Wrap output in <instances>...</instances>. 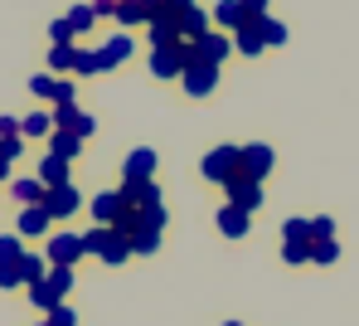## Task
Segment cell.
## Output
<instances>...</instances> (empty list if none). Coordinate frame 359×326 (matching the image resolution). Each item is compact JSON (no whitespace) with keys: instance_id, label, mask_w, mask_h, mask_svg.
I'll list each match as a JSON object with an SVG mask.
<instances>
[{"instance_id":"6da1fadb","label":"cell","mask_w":359,"mask_h":326,"mask_svg":"<svg viewBox=\"0 0 359 326\" xmlns=\"http://www.w3.org/2000/svg\"><path fill=\"white\" fill-rule=\"evenodd\" d=\"M272 166H277V156H272V146H262V141H252V146H238V176L243 181H267L272 176Z\"/></svg>"},{"instance_id":"7a4b0ae2","label":"cell","mask_w":359,"mask_h":326,"mask_svg":"<svg viewBox=\"0 0 359 326\" xmlns=\"http://www.w3.org/2000/svg\"><path fill=\"white\" fill-rule=\"evenodd\" d=\"M199 171H204V181H214V185H229V181L238 176V146H214V151L199 161Z\"/></svg>"},{"instance_id":"3957f363","label":"cell","mask_w":359,"mask_h":326,"mask_svg":"<svg viewBox=\"0 0 359 326\" xmlns=\"http://www.w3.org/2000/svg\"><path fill=\"white\" fill-rule=\"evenodd\" d=\"M88 254V244H83V234H54L49 239V249H44V259L49 268H73V263Z\"/></svg>"},{"instance_id":"277c9868","label":"cell","mask_w":359,"mask_h":326,"mask_svg":"<svg viewBox=\"0 0 359 326\" xmlns=\"http://www.w3.org/2000/svg\"><path fill=\"white\" fill-rule=\"evenodd\" d=\"M180 83H184V93H189V98H209V93L219 88V68H214V64H199V59H194V64L180 73Z\"/></svg>"},{"instance_id":"5b68a950","label":"cell","mask_w":359,"mask_h":326,"mask_svg":"<svg viewBox=\"0 0 359 326\" xmlns=\"http://www.w3.org/2000/svg\"><path fill=\"white\" fill-rule=\"evenodd\" d=\"M121 181H156V146H136L121 161Z\"/></svg>"},{"instance_id":"8992f818","label":"cell","mask_w":359,"mask_h":326,"mask_svg":"<svg viewBox=\"0 0 359 326\" xmlns=\"http://www.w3.org/2000/svg\"><path fill=\"white\" fill-rule=\"evenodd\" d=\"M44 209H49V219H68V214H78V209H83V195H78V185L44 190Z\"/></svg>"},{"instance_id":"52a82bcc","label":"cell","mask_w":359,"mask_h":326,"mask_svg":"<svg viewBox=\"0 0 359 326\" xmlns=\"http://www.w3.org/2000/svg\"><path fill=\"white\" fill-rule=\"evenodd\" d=\"M117 195L126 200V204H131L136 214H141V209L161 204V185H156V181H121V190H117Z\"/></svg>"},{"instance_id":"ba28073f","label":"cell","mask_w":359,"mask_h":326,"mask_svg":"<svg viewBox=\"0 0 359 326\" xmlns=\"http://www.w3.org/2000/svg\"><path fill=\"white\" fill-rule=\"evenodd\" d=\"M224 190H229V204H233V209H243V214H252V209L262 204V185H257V181H243V176H233Z\"/></svg>"},{"instance_id":"9c48e42d","label":"cell","mask_w":359,"mask_h":326,"mask_svg":"<svg viewBox=\"0 0 359 326\" xmlns=\"http://www.w3.org/2000/svg\"><path fill=\"white\" fill-rule=\"evenodd\" d=\"M252 20H257V15H248L243 0H219V5H214V25H219V34H224V30L238 34L243 25H252Z\"/></svg>"},{"instance_id":"30bf717a","label":"cell","mask_w":359,"mask_h":326,"mask_svg":"<svg viewBox=\"0 0 359 326\" xmlns=\"http://www.w3.org/2000/svg\"><path fill=\"white\" fill-rule=\"evenodd\" d=\"M93 127H97L93 112H78V103H63L59 112H54V131H78V136H88Z\"/></svg>"},{"instance_id":"8fae6325","label":"cell","mask_w":359,"mask_h":326,"mask_svg":"<svg viewBox=\"0 0 359 326\" xmlns=\"http://www.w3.org/2000/svg\"><path fill=\"white\" fill-rule=\"evenodd\" d=\"M39 185H44V190L73 185V166H68L63 156H44V161H39Z\"/></svg>"},{"instance_id":"7c38bea8","label":"cell","mask_w":359,"mask_h":326,"mask_svg":"<svg viewBox=\"0 0 359 326\" xmlns=\"http://www.w3.org/2000/svg\"><path fill=\"white\" fill-rule=\"evenodd\" d=\"M151 73L156 78H180L184 73V44H175V49H151Z\"/></svg>"},{"instance_id":"4fadbf2b","label":"cell","mask_w":359,"mask_h":326,"mask_svg":"<svg viewBox=\"0 0 359 326\" xmlns=\"http://www.w3.org/2000/svg\"><path fill=\"white\" fill-rule=\"evenodd\" d=\"M15 234H20V239H44V234H49V209H44V204H29V209H20V224H15Z\"/></svg>"},{"instance_id":"5bb4252c","label":"cell","mask_w":359,"mask_h":326,"mask_svg":"<svg viewBox=\"0 0 359 326\" xmlns=\"http://www.w3.org/2000/svg\"><path fill=\"white\" fill-rule=\"evenodd\" d=\"M126 59H131V34H126V30H117V34L97 49V64H102V73H107V68L126 64Z\"/></svg>"},{"instance_id":"9a60e30c","label":"cell","mask_w":359,"mask_h":326,"mask_svg":"<svg viewBox=\"0 0 359 326\" xmlns=\"http://www.w3.org/2000/svg\"><path fill=\"white\" fill-rule=\"evenodd\" d=\"M209 20H214V15H204L199 5H189V10L180 15V39H184V44H194V39H204V34H209Z\"/></svg>"},{"instance_id":"2e32d148","label":"cell","mask_w":359,"mask_h":326,"mask_svg":"<svg viewBox=\"0 0 359 326\" xmlns=\"http://www.w3.org/2000/svg\"><path fill=\"white\" fill-rule=\"evenodd\" d=\"M78 151H83V136H78V131H54V136H49V156H63L68 166L78 161Z\"/></svg>"},{"instance_id":"e0dca14e","label":"cell","mask_w":359,"mask_h":326,"mask_svg":"<svg viewBox=\"0 0 359 326\" xmlns=\"http://www.w3.org/2000/svg\"><path fill=\"white\" fill-rule=\"evenodd\" d=\"M10 195L29 209V204H44V185H39L34 176H20V181H10Z\"/></svg>"},{"instance_id":"ac0fdd59","label":"cell","mask_w":359,"mask_h":326,"mask_svg":"<svg viewBox=\"0 0 359 326\" xmlns=\"http://www.w3.org/2000/svg\"><path fill=\"white\" fill-rule=\"evenodd\" d=\"M219 234H224V239H243V234H248V214L233 209V204H224V209H219Z\"/></svg>"},{"instance_id":"d6986e66","label":"cell","mask_w":359,"mask_h":326,"mask_svg":"<svg viewBox=\"0 0 359 326\" xmlns=\"http://www.w3.org/2000/svg\"><path fill=\"white\" fill-rule=\"evenodd\" d=\"M20 278H25L29 287H39V282L49 278V259H44V254H29V249H25V259H20Z\"/></svg>"},{"instance_id":"ffe728a7","label":"cell","mask_w":359,"mask_h":326,"mask_svg":"<svg viewBox=\"0 0 359 326\" xmlns=\"http://www.w3.org/2000/svg\"><path fill=\"white\" fill-rule=\"evenodd\" d=\"M117 25H121V30H131V25H151V5H146V0H121Z\"/></svg>"},{"instance_id":"44dd1931","label":"cell","mask_w":359,"mask_h":326,"mask_svg":"<svg viewBox=\"0 0 359 326\" xmlns=\"http://www.w3.org/2000/svg\"><path fill=\"white\" fill-rule=\"evenodd\" d=\"M233 49H238V54H248V59L267 49V44H262V34H257V20H252V25H243L238 34H233Z\"/></svg>"},{"instance_id":"7402d4cb","label":"cell","mask_w":359,"mask_h":326,"mask_svg":"<svg viewBox=\"0 0 359 326\" xmlns=\"http://www.w3.org/2000/svg\"><path fill=\"white\" fill-rule=\"evenodd\" d=\"M20 136H54V112H29V117H20Z\"/></svg>"},{"instance_id":"603a6c76","label":"cell","mask_w":359,"mask_h":326,"mask_svg":"<svg viewBox=\"0 0 359 326\" xmlns=\"http://www.w3.org/2000/svg\"><path fill=\"white\" fill-rule=\"evenodd\" d=\"M257 34H262V44H287V25L282 20H272V15H257Z\"/></svg>"},{"instance_id":"cb8c5ba5","label":"cell","mask_w":359,"mask_h":326,"mask_svg":"<svg viewBox=\"0 0 359 326\" xmlns=\"http://www.w3.org/2000/svg\"><path fill=\"white\" fill-rule=\"evenodd\" d=\"M73 64H78V44H54L49 49V68L54 73H73Z\"/></svg>"},{"instance_id":"d4e9b609","label":"cell","mask_w":359,"mask_h":326,"mask_svg":"<svg viewBox=\"0 0 359 326\" xmlns=\"http://www.w3.org/2000/svg\"><path fill=\"white\" fill-rule=\"evenodd\" d=\"M25 259V239L20 234H0V268H15Z\"/></svg>"},{"instance_id":"484cf974","label":"cell","mask_w":359,"mask_h":326,"mask_svg":"<svg viewBox=\"0 0 359 326\" xmlns=\"http://www.w3.org/2000/svg\"><path fill=\"white\" fill-rule=\"evenodd\" d=\"M156 249H161V234H156V229H141V224H136V229H131V254H146V259H151Z\"/></svg>"},{"instance_id":"4316f807","label":"cell","mask_w":359,"mask_h":326,"mask_svg":"<svg viewBox=\"0 0 359 326\" xmlns=\"http://www.w3.org/2000/svg\"><path fill=\"white\" fill-rule=\"evenodd\" d=\"M282 239H287V244H311V219H287V224H282Z\"/></svg>"},{"instance_id":"83f0119b","label":"cell","mask_w":359,"mask_h":326,"mask_svg":"<svg viewBox=\"0 0 359 326\" xmlns=\"http://www.w3.org/2000/svg\"><path fill=\"white\" fill-rule=\"evenodd\" d=\"M68 25L83 34V30H93V25H97V10H93V5H73V10H68Z\"/></svg>"},{"instance_id":"f1b7e54d","label":"cell","mask_w":359,"mask_h":326,"mask_svg":"<svg viewBox=\"0 0 359 326\" xmlns=\"http://www.w3.org/2000/svg\"><path fill=\"white\" fill-rule=\"evenodd\" d=\"M83 244H88V254H97V259H102V254H107V244H112V229H102V224H97V229H88V234H83Z\"/></svg>"},{"instance_id":"f546056e","label":"cell","mask_w":359,"mask_h":326,"mask_svg":"<svg viewBox=\"0 0 359 326\" xmlns=\"http://www.w3.org/2000/svg\"><path fill=\"white\" fill-rule=\"evenodd\" d=\"M335 259H340V244H335V239L311 244V263H320V268H325V263H335Z\"/></svg>"},{"instance_id":"4dcf8cb0","label":"cell","mask_w":359,"mask_h":326,"mask_svg":"<svg viewBox=\"0 0 359 326\" xmlns=\"http://www.w3.org/2000/svg\"><path fill=\"white\" fill-rule=\"evenodd\" d=\"M73 73H78V78L102 73V64H97V49H78V64H73Z\"/></svg>"},{"instance_id":"1f68e13d","label":"cell","mask_w":359,"mask_h":326,"mask_svg":"<svg viewBox=\"0 0 359 326\" xmlns=\"http://www.w3.org/2000/svg\"><path fill=\"white\" fill-rule=\"evenodd\" d=\"M29 93H34V98H54V93H59V78H54V73H34V78H29Z\"/></svg>"},{"instance_id":"d6a6232c","label":"cell","mask_w":359,"mask_h":326,"mask_svg":"<svg viewBox=\"0 0 359 326\" xmlns=\"http://www.w3.org/2000/svg\"><path fill=\"white\" fill-rule=\"evenodd\" d=\"M320 239H335V219H325V214L311 219V244H320Z\"/></svg>"},{"instance_id":"836d02e7","label":"cell","mask_w":359,"mask_h":326,"mask_svg":"<svg viewBox=\"0 0 359 326\" xmlns=\"http://www.w3.org/2000/svg\"><path fill=\"white\" fill-rule=\"evenodd\" d=\"M282 259L292 263V268H301V263H311V244H282Z\"/></svg>"},{"instance_id":"e575fe53","label":"cell","mask_w":359,"mask_h":326,"mask_svg":"<svg viewBox=\"0 0 359 326\" xmlns=\"http://www.w3.org/2000/svg\"><path fill=\"white\" fill-rule=\"evenodd\" d=\"M73 34H78V30H73V25H68V15H63V20H54V25H49V39H54V44H73Z\"/></svg>"},{"instance_id":"d590c367","label":"cell","mask_w":359,"mask_h":326,"mask_svg":"<svg viewBox=\"0 0 359 326\" xmlns=\"http://www.w3.org/2000/svg\"><path fill=\"white\" fill-rule=\"evenodd\" d=\"M49 326H78V317H73L68 307H54V312H49Z\"/></svg>"},{"instance_id":"8d00e7d4","label":"cell","mask_w":359,"mask_h":326,"mask_svg":"<svg viewBox=\"0 0 359 326\" xmlns=\"http://www.w3.org/2000/svg\"><path fill=\"white\" fill-rule=\"evenodd\" d=\"M20 282H25V278H20V263H15V268H0V287H20Z\"/></svg>"},{"instance_id":"74e56055","label":"cell","mask_w":359,"mask_h":326,"mask_svg":"<svg viewBox=\"0 0 359 326\" xmlns=\"http://www.w3.org/2000/svg\"><path fill=\"white\" fill-rule=\"evenodd\" d=\"M88 5L97 10V20H102V15H117V10H121V0H88Z\"/></svg>"},{"instance_id":"f35d334b","label":"cell","mask_w":359,"mask_h":326,"mask_svg":"<svg viewBox=\"0 0 359 326\" xmlns=\"http://www.w3.org/2000/svg\"><path fill=\"white\" fill-rule=\"evenodd\" d=\"M10 136H20V117H0V141H10Z\"/></svg>"},{"instance_id":"ab89813d","label":"cell","mask_w":359,"mask_h":326,"mask_svg":"<svg viewBox=\"0 0 359 326\" xmlns=\"http://www.w3.org/2000/svg\"><path fill=\"white\" fill-rule=\"evenodd\" d=\"M54 103H59V107H63V103H73V83H68V78H59V93H54Z\"/></svg>"},{"instance_id":"60d3db41","label":"cell","mask_w":359,"mask_h":326,"mask_svg":"<svg viewBox=\"0 0 359 326\" xmlns=\"http://www.w3.org/2000/svg\"><path fill=\"white\" fill-rule=\"evenodd\" d=\"M243 10L248 15H267V0H243Z\"/></svg>"},{"instance_id":"b9f144b4","label":"cell","mask_w":359,"mask_h":326,"mask_svg":"<svg viewBox=\"0 0 359 326\" xmlns=\"http://www.w3.org/2000/svg\"><path fill=\"white\" fill-rule=\"evenodd\" d=\"M10 166H15V161H10V156L0 151V181H10Z\"/></svg>"},{"instance_id":"7bdbcfd3","label":"cell","mask_w":359,"mask_h":326,"mask_svg":"<svg viewBox=\"0 0 359 326\" xmlns=\"http://www.w3.org/2000/svg\"><path fill=\"white\" fill-rule=\"evenodd\" d=\"M161 5H165V10H189L194 0H161Z\"/></svg>"},{"instance_id":"ee69618b","label":"cell","mask_w":359,"mask_h":326,"mask_svg":"<svg viewBox=\"0 0 359 326\" xmlns=\"http://www.w3.org/2000/svg\"><path fill=\"white\" fill-rule=\"evenodd\" d=\"M229 326H243V322H229Z\"/></svg>"},{"instance_id":"f6af8a7d","label":"cell","mask_w":359,"mask_h":326,"mask_svg":"<svg viewBox=\"0 0 359 326\" xmlns=\"http://www.w3.org/2000/svg\"><path fill=\"white\" fill-rule=\"evenodd\" d=\"M39 326H49V322H39Z\"/></svg>"}]
</instances>
